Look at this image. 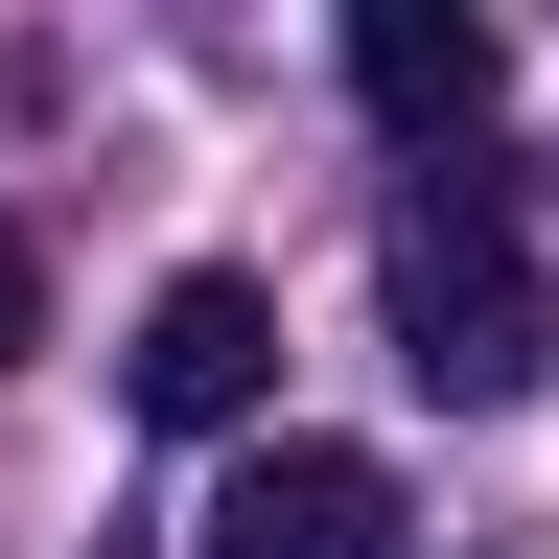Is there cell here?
<instances>
[{"label": "cell", "mask_w": 559, "mask_h": 559, "mask_svg": "<svg viewBox=\"0 0 559 559\" xmlns=\"http://www.w3.org/2000/svg\"><path fill=\"white\" fill-rule=\"evenodd\" d=\"M24 349H47V257L0 234V373H24Z\"/></svg>", "instance_id": "obj_5"}, {"label": "cell", "mask_w": 559, "mask_h": 559, "mask_svg": "<svg viewBox=\"0 0 559 559\" xmlns=\"http://www.w3.org/2000/svg\"><path fill=\"white\" fill-rule=\"evenodd\" d=\"M117 373H140V419H187V443H210V419H257V396H280V304L210 257V280H164V304H140Z\"/></svg>", "instance_id": "obj_3"}, {"label": "cell", "mask_w": 559, "mask_h": 559, "mask_svg": "<svg viewBox=\"0 0 559 559\" xmlns=\"http://www.w3.org/2000/svg\"><path fill=\"white\" fill-rule=\"evenodd\" d=\"M187 559H396V466L373 443H234V489L187 513Z\"/></svg>", "instance_id": "obj_2"}, {"label": "cell", "mask_w": 559, "mask_h": 559, "mask_svg": "<svg viewBox=\"0 0 559 559\" xmlns=\"http://www.w3.org/2000/svg\"><path fill=\"white\" fill-rule=\"evenodd\" d=\"M349 94L396 140H489V0H349Z\"/></svg>", "instance_id": "obj_4"}, {"label": "cell", "mask_w": 559, "mask_h": 559, "mask_svg": "<svg viewBox=\"0 0 559 559\" xmlns=\"http://www.w3.org/2000/svg\"><path fill=\"white\" fill-rule=\"evenodd\" d=\"M373 304H396V373L419 396H536L559 373V304H536V257L489 234V210H396V280H373Z\"/></svg>", "instance_id": "obj_1"}]
</instances>
